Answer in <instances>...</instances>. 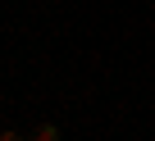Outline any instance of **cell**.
<instances>
[{"label":"cell","instance_id":"1","mask_svg":"<svg viewBox=\"0 0 155 141\" xmlns=\"http://www.w3.org/2000/svg\"><path fill=\"white\" fill-rule=\"evenodd\" d=\"M32 141H59V132H55V127H41V132H37Z\"/></svg>","mask_w":155,"mask_h":141}]
</instances>
